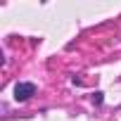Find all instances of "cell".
<instances>
[{
    "label": "cell",
    "mask_w": 121,
    "mask_h": 121,
    "mask_svg": "<svg viewBox=\"0 0 121 121\" xmlns=\"http://www.w3.org/2000/svg\"><path fill=\"white\" fill-rule=\"evenodd\" d=\"M14 93H17V95H14L17 100H29V97L36 93V86H33V83H19V86L14 88Z\"/></svg>",
    "instance_id": "obj_1"
}]
</instances>
